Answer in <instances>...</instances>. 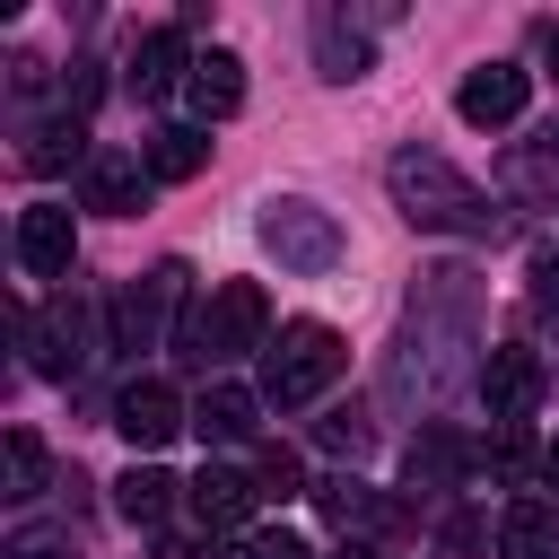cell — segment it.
<instances>
[{
	"mask_svg": "<svg viewBox=\"0 0 559 559\" xmlns=\"http://www.w3.org/2000/svg\"><path fill=\"white\" fill-rule=\"evenodd\" d=\"M480 271L472 262H428L402 297V332H393V358H384V393L402 411H428L445 402L463 376H480Z\"/></svg>",
	"mask_w": 559,
	"mask_h": 559,
	"instance_id": "obj_1",
	"label": "cell"
},
{
	"mask_svg": "<svg viewBox=\"0 0 559 559\" xmlns=\"http://www.w3.org/2000/svg\"><path fill=\"white\" fill-rule=\"evenodd\" d=\"M384 192H393V210H402L411 227H428V236H498V227H507L498 201H489L445 148H428V140H402V148L384 157Z\"/></svg>",
	"mask_w": 559,
	"mask_h": 559,
	"instance_id": "obj_2",
	"label": "cell"
},
{
	"mask_svg": "<svg viewBox=\"0 0 559 559\" xmlns=\"http://www.w3.org/2000/svg\"><path fill=\"white\" fill-rule=\"evenodd\" d=\"M253 349H271V297H262V280H218L175 323V358L183 367H236Z\"/></svg>",
	"mask_w": 559,
	"mask_h": 559,
	"instance_id": "obj_3",
	"label": "cell"
},
{
	"mask_svg": "<svg viewBox=\"0 0 559 559\" xmlns=\"http://www.w3.org/2000/svg\"><path fill=\"white\" fill-rule=\"evenodd\" d=\"M183 314H192V262H183V253H166V262H148L140 280H122V288H114V306H105V349L140 358V349L175 341V323H183Z\"/></svg>",
	"mask_w": 559,
	"mask_h": 559,
	"instance_id": "obj_4",
	"label": "cell"
},
{
	"mask_svg": "<svg viewBox=\"0 0 559 559\" xmlns=\"http://www.w3.org/2000/svg\"><path fill=\"white\" fill-rule=\"evenodd\" d=\"M341 367H349V341H341L332 323L297 314V323H280V341L262 349V402H271V411H306V402H323V393L341 384Z\"/></svg>",
	"mask_w": 559,
	"mask_h": 559,
	"instance_id": "obj_5",
	"label": "cell"
},
{
	"mask_svg": "<svg viewBox=\"0 0 559 559\" xmlns=\"http://www.w3.org/2000/svg\"><path fill=\"white\" fill-rule=\"evenodd\" d=\"M253 236H262V253H271L288 280H332L341 253H349L341 218H332L323 201H297V192H271V201L253 210Z\"/></svg>",
	"mask_w": 559,
	"mask_h": 559,
	"instance_id": "obj_6",
	"label": "cell"
},
{
	"mask_svg": "<svg viewBox=\"0 0 559 559\" xmlns=\"http://www.w3.org/2000/svg\"><path fill=\"white\" fill-rule=\"evenodd\" d=\"M17 341H26V367H35V376L70 384V376L96 358V341H87V297H79V288H52L44 306H17Z\"/></svg>",
	"mask_w": 559,
	"mask_h": 559,
	"instance_id": "obj_7",
	"label": "cell"
},
{
	"mask_svg": "<svg viewBox=\"0 0 559 559\" xmlns=\"http://www.w3.org/2000/svg\"><path fill=\"white\" fill-rule=\"evenodd\" d=\"M480 402H489V428L498 419H533L542 411V393H550V367H542V349H524V341H498L489 358H480Z\"/></svg>",
	"mask_w": 559,
	"mask_h": 559,
	"instance_id": "obj_8",
	"label": "cell"
},
{
	"mask_svg": "<svg viewBox=\"0 0 559 559\" xmlns=\"http://www.w3.org/2000/svg\"><path fill=\"white\" fill-rule=\"evenodd\" d=\"M524 105H533V70H515V61H480V70H463V87H454V114H463L472 131H507Z\"/></svg>",
	"mask_w": 559,
	"mask_h": 559,
	"instance_id": "obj_9",
	"label": "cell"
},
{
	"mask_svg": "<svg viewBox=\"0 0 559 559\" xmlns=\"http://www.w3.org/2000/svg\"><path fill=\"white\" fill-rule=\"evenodd\" d=\"M148 157H131V148H96L87 157V175H79V210H105V218H140L148 210Z\"/></svg>",
	"mask_w": 559,
	"mask_h": 559,
	"instance_id": "obj_10",
	"label": "cell"
},
{
	"mask_svg": "<svg viewBox=\"0 0 559 559\" xmlns=\"http://www.w3.org/2000/svg\"><path fill=\"white\" fill-rule=\"evenodd\" d=\"M114 428L131 437V454H157L175 428H192V411L175 402V384H166V376H140V384H122V393H114Z\"/></svg>",
	"mask_w": 559,
	"mask_h": 559,
	"instance_id": "obj_11",
	"label": "cell"
},
{
	"mask_svg": "<svg viewBox=\"0 0 559 559\" xmlns=\"http://www.w3.org/2000/svg\"><path fill=\"white\" fill-rule=\"evenodd\" d=\"M17 262H26V280H70V262H79V227H70L61 201L17 210Z\"/></svg>",
	"mask_w": 559,
	"mask_h": 559,
	"instance_id": "obj_12",
	"label": "cell"
},
{
	"mask_svg": "<svg viewBox=\"0 0 559 559\" xmlns=\"http://www.w3.org/2000/svg\"><path fill=\"white\" fill-rule=\"evenodd\" d=\"M192 61H201V52H192L183 26H148V35L131 44V61H122V87H131V96H166V87L192 79Z\"/></svg>",
	"mask_w": 559,
	"mask_h": 559,
	"instance_id": "obj_13",
	"label": "cell"
},
{
	"mask_svg": "<svg viewBox=\"0 0 559 559\" xmlns=\"http://www.w3.org/2000/svg\"><path fill=\"white\" fill-rule=\"evenodd\" d=\"M314 70H323L332 87L367 79V70H376V35H367V17H349V9H323V17H314Z\"/></svg>",
	"mask_w": 559,
	"mask_h": 559,
	"instance_id": "obj_14",
	"label": "cell"
},
{
	"mask_svg": "<svg viewBox=\"0 0 559 559\" xmlns=\"http://www.w3.org/2000/svg\"><path fill=\"white\" fill-rule=\"evenodd\" d=\"M314 507H323V524H341V533H402V507H393V498H376L358 472L314 480Z\"/></svg>",
	"mask_w": 559,
	"mask_h": 559,
	"instance_id": "obj_15",
	"label": "cell"
},
{
	"mask_svg": "<svg viewBox=\"0 0 559 559\" xmlns=\"http://www.w3.org/2000/svg\"><path fill=\"white\" fill-rule=\"evenodd\" d=\"M402 472H411V489H437V498H445V489L472 472V445H463V428H445V419H419V437H411Z\"/></svg>",
	"mask_w": 559,
	"mask_h": 559,
	"instance_id": "obj_16",
	"label": "cell"
},
{
	"mask_svg": "<svg viewBox=\"0 0 559 559\" xmlns=\"http://www.w3.org/2000/svg\"><path fill=\"white\" fill-rule=\"evenodd\" d=\"M183 498H192V515L210 524V533H245V515H253V472H227V463H210L201 480H183Z\"/></svg>",
	"mask_w": 559,
	"mask_h": 559,
	"instance_id": "obj_17",
	"label": "cell"
},
{
	"mask_svg": "<svg viewBox=\"0 0 559 559\" xmlns=\"http://www.w3.org/2000/svg\"><path fill=\"white\" fill-rule=\"evenodd\" d=\"M183 105H192L201 122H227V114L245 105V61H236L227 44H210V52L192 61V79H183Z\"/></svg>",
	"mask_w": 559,
	"mask_h": 559,
	"instance_id": "obj_18",
	"label": "cell"
},
{
	"mask_svg": "<svg viewBox=\"0 0 559 559\" xmlns=\"http://www.w3.org/2000/svg\"><path fill=\"white\" fill-rule=\"evenodd\" d=\"M87 157H96V148H87V114H70V105L44 114V122L26 131V148H17L26 175H52V166H79V175H87Z\"/></svg>",
	"mask_w": 559,
	"mask_h": 559,
	"instance_id": "obj_19",
	"label": "cell"
},
{
	"mask_svg": "<svg viewBox=\"0 0 559 559\" xmlns=\"http://www.w3.org/2000/svg\"><path fill=\"white\" fill-rule=\"evenodd\" d=\"M253 419H262V393H245V384H210V393L192 402L201 445H245V437H253Z\"/></svg>",
	"mask_w": 559,
	"mask_h": 559,
	"instance_id": "obj_20",
	"label": "cell"
},
{
	"mask_svg": "<svg viewBox=\"0 0 559 559\" xmlns=\"http://www.w3.org/2000/svg\"><path fill=\"white\" fill-rule=\"evenodd\" d=\"M480 463H489V480L533 489V480H542V437H533V419H498V428L480 437Z\"/></svg>",
	"mask_w": 559,
	"mask_h": 559,
	"instance_id": "obj_21",
	"label": "cell"
},
{
	"mask_svg": "<svg viewBox=\"0 0 559 559\" xmlns=\"http://www.w3.org/2000/svg\"><path fill=\"white\" fill-rule=\"evenodd\" d=\"M175 489H183L175 472H157V463H131V472L114 480V507H122V515H131L140 533H157V524L175 515Z\"/></svg>",
	"mask_w": 559,
	"mask_h": 559,
	"instance_id": "obj_22",
	"label": "cell"
},
{
	"mask_svg": "<svg viewBox=\"0 0 559 559\" xmlns=\"http://www.w3.org/2000/svg\"><path fill=\"white\" fill-rule=\"evenodd\" d=\"M140 157H148V175H157V183H192V175L210 166V131H201V122L148 131V148H140Z\"/></svg>",
	"mask_w": 559,
	"mask_h": 559,
	"instance_id": "obj_23",
	"label": "cell"
},
{
	"mask_svg": "<svg viewBox=\"0 0 559 559\" xmlns=\"http://www.w3.org/2000/svg\"><path fill=\"white\" fill-rule=\"evenodd\" d=\"M498 559H559V524H550L542 498H515L498 515Z\"/></svg>",
	"mask_w": 559,
	"mask_h": 559,
	"instance_id": "obj_24",
	"label": "cell"
},
{
	"mask_svg": "<svg viewBox=\"0 0 559 559\" xmlns=\"http://www.w3.org/2000/svg\"><path fill=\"white\" fill-rule=\"evenodd\" d=\"M0 498L9 507L44 498V437L35 428H9V445H0Z\"/></svg>",
	"mask_w": 559,
	"mask_h": 559,
	"instance_id": "obj_25",
	"label": "cell"
},
{
	"mask_svg": "<svg viewBox=\"0 0 559 559\" xmlns=\"http://www.w3.org/2000/svg\"><path fill=\"white\" fill-rule=\"evenodd\" d=\"M314 445H332V454H349V463H358V454L376 445V419H367V402H332V411L314 419Z\"/></svg>",
	"mask_w": 559,
	"mask_h": 559,
	"instance_id": "obj_26",
	"label": "cell"
},
{
	"mask_svg": "<svg viewBox=\"0 0 559 559\" xmlns=\"http://www.w3.org/2000/svg\"><path fill=\"white\" fill-rule=\"evenodd\" d=\"M253 489H262V498H297V489H306L297 445H253Z\"/></svg>",
	"mask_w": 559,
	"mask_h": 559,
	"instance_id": "obj_27",
	"label": "cell"
},
{
	"mask_svg": "<svg viewBox=\"0 0 559 559\" xmlns=\"http://www.w3.org/2000/svg\"><path fill=\"white\" fill-rule=\"evenodd\" d=\"M0 559H87V550H79V533H70V524H17Z\"/></svg>",
	"mask_w": 559,
	"mask_h": 559,
	"instance_id": "obj_28",
	"label": "cell"
},
{
	"mask_svg": "<svg viewBox=\"0 0 559 559\" xmlns=\"http://www.w3.org/2000/svg\"><path fill=\"white\" fill-rule=\"evenodd\" d=\"M480 550H489V515L454 507V515L437 524V559H480Z\"/></svg>",
	"mask_w": 559,
	"mask_h": 559,
	"instance_id": "obj_29",
	"label": "cell"
},
{
	"mask_svg": "<svg viewBox=\"0 0 559 559\" xmlns=\"http://www.w3.org/2000/svg\"><path fill=\"white\" fill-rule=\"evenodd\" d=\"M236 559H314V550H306V533L262 524V533H245V542H236Z\"/></svg>",
	"mask_w": 559,
	"mask_h": 559,
	"instance_id": "obj_30",
	"label": "cell"
},
{
	"mask_svg": "<svg viewBox=\"0 0 559 559\" xmlns=\"http://www.w3.org/2000/svg\"><path fill=\"white\" fill-rule=\"evenodd\" d=\"M533 314H559V253H533Z\"/></svg>",
	"mask_w": 559,
	"mask_h": 559,
	"instance_id": "obj_31",
	"label": "cell"
},
{
	"mask_svg": "<svg viewBox=\"0 0 559 559\" xmlns=\"http://www.w3.org/2000/svg\"><path fill=\"white\" fill-rule=\"evenodd\" d=\"M9 87H17V96H44V87H52V70H44L35 52H9Z\"/></svg>",
	"mask_w": 559,
	"mask_h": 559,
	"instance_id": "obj_32",
	"label": "cell"
},
{
	"mask_svg": "<svg viewBox=\"0 0 559 559\" xmlns=\"http://www.w3.org/2000/svg\"><path fill=\"white\" fill-rule=\"evenodd\" d=\"M542 489H550V498H559V437H550V445H542Z\"/></svg>",
	"mask_w": 559,
	"mask_h": 559,
	"instance_id": "obj_33",
	"label": "cell"
},
{
	"mask_svg": "<svg viewBox=\"0 0 559 559\" xmlns=\"http://www.w3.org/2000/svg\"><path fill=\"white\" fill-rule=\"evenodd\" d=\"M533 148H542V157H559V122H542V140H533Z\"/></svg>",
	"mask_w": 559,
	"mask_h": 559,
	"instance_id": "obj_34",
	"label": "cell"
},
{
	"mask_svg": "<svg viewBox=\"0 0 559 559\" xmlns=\"http://www.w3.org/2000/svg\"><path fill=\"white\" fill-rule=\"evenodd\" d=\"M542 52H550V79H559V26H550V35H542Z\"/></svg>",
	"mask_w": 559,
	"mask_h": 559,
	"instance_id": "obj_35",
	"label": "cell"
},
{
	"mask_svg": "<svg viewBox=\"0 0 559 559\" xmlns=\"http://www.w3.org/2000/svg\"><path fill=\"white\" fill-rule=\"evenodd\" d=\"M341 559H376V550H367V542H349V550H341Z\"/></svg>",
	"mask_w": 559,
	"mask_h": 559,
	"instance_id": "obj_36",
	"label": "cell"
}]
</instances>
